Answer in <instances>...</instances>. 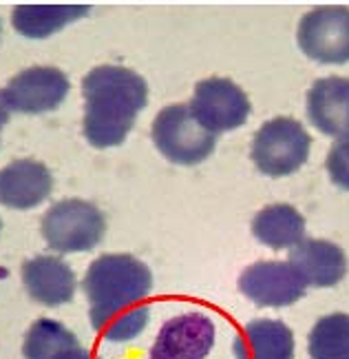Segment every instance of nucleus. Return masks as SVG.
I'll return each instance as SVG.
<instances>
[{"instance_id": "obj_6", "label": "nucleus", "mask_w": 349, "mask_h": 359, "mask_svg": "<svg viewBox=\"0 0 349 359\" xmlns=\"http://www.w3.org/2000/svg\"><path fill=\"white\" fill-rule=\"evenodd\" d=\"M299 47L307 58L323 65L349 62V9L316 7L299 22Z\"/></svg>"}, {"instance_id": "obj_17", "label": "nucleus", "mask_w": 349, "mask_h": 359, "mask_svg": "<svg viewBox=\"0 0 349 359\" xmlns=\"http://www.w3.org/2000/svg\"><path fill=\"white\" fill-rule=\"evenodd\" d=\"M252 236L270 248H292L305 240V219L290 204H270L252 219Z\"/></svg>"}, {"instance_id": "obj_21", "label": "nucleus", "mask_w": 349, "mask_h": 359, "mask_svg": "<svg viewBox=\"0 0 349 359\" xmlns=\"http://www.w3.org/2000/svg\"><path fill=\"white\" fill-rule=\"evenodd\" d=\"M58 359H95V357L91 355V351H89V348L78 346V348L66 351V353H64L62 357H58Z\"/></svg>"}, {"instance_id": "obj_10", "label": "nucleus", "mask_w": 349, "mask_h": 359, "mask_svg": "<svg viewBox=\"0 0 349 359\" xmlns=\"http://www.w3.org/2000/svg\"><path fill=\"white\" fill-rule=\"evenodd\" d=\"M215 344V322L204 313L169 320L152 344L150 359H206Z\"/></svg>"}, {"instance_id": "obj_4", "label": "nucleus", "mask_w": 349, "mask_h": 359, "mask_svg": "<svg viewBox=\"0 0 349 359\" xmlns=\"http://www.w3.org/2000/svg\"><path fill=\"white\" fill-rule=\"evenodd\" d=\"M106 219L87 200H62L43 217V238L55 253H85L104 238Z\"/></svg>"}, {"instance_id": "obj_11", "label": "nucleus", "mask_w": 349, "mask_h": 359, "mask_svg": "<svg viewBox=\"0 0 349 359\" xmlns=\"http://www.w3.org/2000/svg\"><path fill=\"white\" fill-rule=\"evenodd\" d=\"M307 118L332 137H349V78H320L307 91Z\"/></svg>"}, {"instance_id": "obj_2", "label": "nucleus", "mask_w": 349, "mask_h": 359, "mask_svg": "<svg viewBox=\"0 0 349 359\" xmlns=\"http://www.w3.org/2000/svg\"><path fill=\"white\" fill-rule=\"evenodd\" d=\"M85 93V135L97 149L127 140L139 111L148 102V87L133 69L117 65L95 67L82 80Z\"/></svg>"}, {"instance_id": "obj_22", "label": "nucleus", "mask_w": 349, "mask_h": 359, "mask_svg": "<svg viewBox=\"0 0 349 359\" xmlns=\"http://www.w3.org/2000/svg\"><path fill=\"white\" fill-rule=\"evenodd\" d=\"M9 104H7V100H5V95H3V91H0V129L5 127V124L9 122Z\"/></svg>"}, {"instance_id": "obj_14", "label": "nucleus", "mask_w": 349, "mask_h": 359, "mask_svg": "<svg viewBox=\"0 0 349 359\" xmlns=\"http://www.w3.org/2000/svg\"><path fill=\"white\" fill-rule=\"evenodd\" d=\"M290 264L299 271L307 286L327 288L347 275V255L334 242L303 240L290 248Z\"/></svg>"}, {"instance_id": "obj_12", "label": "nucleus", "mask_w": 349, "mask_h": 359, "mask_svg": "<svg viewBox=\"0 0 349 359\" xmlns=\"http://www.w3.org/2000/svg\"><path fill=\"white\" fill-rule=\"evenodd\" d=\"M22 284L29 297L43 306H62L76 295V273L64 259L38 255L22 264Z\"/></svg>"}, {"instance_id": "obj_9", "label": "nucleus", "mask_w": 349, "mask_h": 359, "mask_svg": "<svg viewBox=\"0 0 349 359\" xmlns=\"http://www.w3.org/2000/svg\"><path fill=\"white\" fill-rule=\"evenodd\" d=\"M239 291L257 306L283 309L305 295L307 284L290 262H257L241 273Z\"/></svg>"}, {"instance_id": "obj_20", "label": "nucleus", "mask_w": 349, "mask_h": 359, "mask_svg": "<svg viewBox=\"0 0 349 359\" xmlns=\"http://www.w3.org/2000/svg\"><path fill=\"white\" fill-rule=\"evenodd\" d=\"M327 173L332 182L349 191V137L347 140H339L329 149L327 154Z\"/></svg>"}, {"instance_id": "obj_7", "label": "nucleus", "mask_w": 349, "mask_h": 359, "mask_svg": "<svg viewBox=\"0 0 349 359\" xmlns=\"http://www.w3.org/2000/svg\"><path fill=\"white\" fill-rule=\"evenodd\" d=\"M188 107L211 133L239 129L252 111L245 91L228 78H206L197 82Z\"/></svg>"}, {"instance_id": "obj_13", "label": "nucleus", "mask_w": 349, "mask_h": 359, "mask_svg": "<svg viewBox=\"0 0 349 359\" xmlns=\"http://www.w3.org/2000/svg\"><path fill=\"white\" fill-rule=\"evenodd\" d=\"M53 191V175L43 162L13 160L0 171V204L9 209H34Z\"/></svg>"}, {"instance_id": "obj_1", "label": "nucleus", "mask_w": 349, "mask_h": 359, "mask_svg": "<svg viewBox=\"0 0 349 359\" xmlns=\"http://www.w3.org/2000/svg\"><path fill=\"white\" fill-rule=\"evenodd\" d=\"M93 328L108 341H131L148 324L150 269L133 255L108 253L93 259L85 282Z\"/></svg>"}, {"instance_id": "obj_18", "label": "nucleus", "mask_w": 349, "mask_h": 359, "mask_svg": "<svg viewBox=\"0 0 349 359\" xmlns=\"http://www.w3.org/2000/svg\"><path fill=\"white\" fill-rule=\"evenodd\" d=\"M78 337L64 324L55 320H38L27 330V337L22 344L24 359H58L66 351L78 348Z\"/></svg>"}, {"instance_id": "obj_19", "label": "nucleus", "mask_w": 349, "mask_h": 359, "mask_svg": "<svg viewBox=\"0 0 349 359\" xmlns=\"http://www.w3.org/2000/svg\"><path fill=\"white\" fill-rule=\"evenodd\" d=\"M307 351L312 359H349V315H325L314 324Z\"/></svg>"}, {"instance_id": "obj_8", "label": "nucleus", "mask_w": 349, "mask_h": 359, "mask_svg": "<svg viewBox=\"0 0 349 359\" xmlns=\"http://www.w3.org/2000/svg\"><path fill=\"white\" fill-rule=\"evenodd\" d=\"M71 85L69 78L55 67H29L13 76L3 91L11 111L47 114L58 109Z\"/></svg>"}, {"instance_id": "obj_23", "label": "nucleus", "mask_w": 349, "mask_h": 359, "mask_svg": "<svg viewBox=\"0 0 349 359\" xmlns=\"http://www.w3.org/2000/svg\"><path fill=\"white\" fill-rule=\"evenodd\" d=\"M0 229H3V224H0Z\"/></svg>"}, {"instance_id": "obj_15", "label": "nucleus", "mask_w": 349, "mask_h": 359, "mask_svg": "<svg viewBox=\"0 0 349 359\" xmlns=\"http://www.w3.org/2000/svg\"><path fill=\"white\" fill-rule=\"evenodd\" d=\"M236 359H294V335L278 320H252L234 341Z\"/></svg>"}, {"instance_id": "obj_5", "label": "nucleus", "mask_w": 349, "mask_h": 359, "mask_svg": "<svg viewBox=\"0 0 349 359\" xmlns=\"http://www.w3.org/2000/svg\"><path fill=\"white\" fill-rule=\"evenodd\" d=\"M312 137L294 118L268 120L255 133L252 162L263 175L283 177L297 173L310 158Z\"/></svg>"}, {"instance_id": "obj_3", "label": "nucleus", "mask_w": 349, "mask_h": 359, "mask_svg": "<svg viewBox=\"0 0 349 359\" xmlns=\"http://www.w3.org/2000/svg\"><path fill=\"white\" fill-rule=\"evenodd\" d=\"M152 142L166 160L192 167L213 154L217 137L194 118L188 104H171L152 122Z\"/></svg>"}, {"instance_id": "obj_16", "label": "nucleus", "mask_w": 349, "mask_h": 359, "mask_svg": "<svg viewBox=\"0 0 349 359\" xmlns=\"http://www.w3.org/2000/svg\"><path fill=\"white\" fill-rule=\"evenodd\" d=\"M87 13V5H18L11 13V20L18 34L43 40Z\"/></svg>"}]
</instances>
